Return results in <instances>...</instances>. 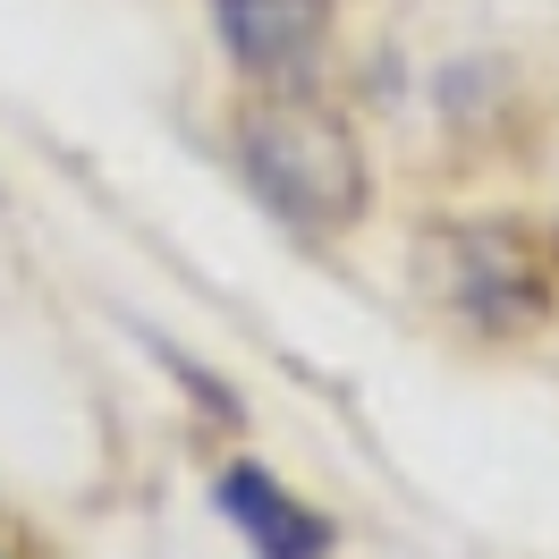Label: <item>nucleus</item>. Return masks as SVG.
<instances>
[{"label":"nucleus","mask_w":559,"mask_h":559,"mask_svg":"<svg viewBox=\"0 0 559 559\" xmlns=\"http://www.w3.org/2000/svg\"><path fill=\"white\" fill-rule=\"evenodd\" d=\"M229 170L254 204L297 238H348L373 221V144L348 110L306 85H238L229 103Z\"/></svg>","instance_id":"obj_1"},{"label":"nucleus","mask_w":559,"mask_h":559,"mask_svg":"<svg viewBox=\"0 0 559 559\" xmlns=\"http://www.w3.org/2000/svg\"><path fill=\"white\" fill-rule=\"evenodd\" d=\"M416 288L466 340H534L559 322V246L551 229H525L509 212H450L416 238Z\"/></svg>","instance_id":"obj_2"},{"label":"nucleus","mask_w":559,"mask_h":559,"mask_svg":"<svg viewBox=\"0 0 559 559\" xmlns=\"http://www.w3.org/2000/svg\"><path fill=\"white\" fill-rule=\"evenodd\" d=\"M204 17L238 85H306L331 51L340 0H204Z\"/></svg>","instance_id":"obj_3"},{"label":"nucleus","mask_w":559,"mask_h":559,"mask_svg":"<svg viewBox=\"0 0 559 559\" xmlns=\"http://www.w3.org/2000/svg\"><path fill=\"white\" fill-rule=\"evenodd\" d=\"M212 509L254 559H331L340 551V518L314 509L297 484H280L263 457H221L212 466Z\"/></svg>","instance_id":"obj_4"},{"label":"nucleus","mask_w":559,"mask_h":559,"mask_svg":"<svg viewBox=\"0 0 559 559\" xmlns=\"http://www.w3.org/2000/svg\"><path fill=\"white\" fill-rule=\"evenodd\" d=\"M551 246H559V221H551Z\"/></svg>","instance_id":"obj_5"}]
</instances>
